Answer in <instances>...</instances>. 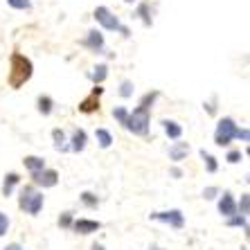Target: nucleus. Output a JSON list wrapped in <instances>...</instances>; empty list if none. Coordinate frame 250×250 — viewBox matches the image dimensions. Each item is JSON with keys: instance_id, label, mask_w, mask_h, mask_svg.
Segmentation results:
<instances>
[{"instance_id": "f257e3e1", "label": "nucleus", "mask_w": 250, "mask_h": 250, "mask_svg": "<svg viewBox=\"0 0 250 250\" xmlns=\"http://www.w3.org/2000/svg\"><path fill=\"white\" fill-rule=\"evenodd\" d=\"M32 77V61L23 54H12V72H9V83L12 88H21Z\"/></svg>"}, {"instance_id": "f03ea898", "label": "nucleus", "mask_w": 250, "mask_h": 250, "mask_svg": "<svg viewBox=\"0 0 250 250\" xmlns=\"http://www.w3.org/2000/svg\"><path fill=\"white\" fill-rule=\"evenodd\" d=\"M18 208L23 209V212H27V214L36 216L39 212H41L43 208V194L36 192L32 185H25L23 189H21V198H18Z\"/></svg>"}, {"instance_id": "7ed1b4c3", "label": "nucleus", "mask_w": 250, "mask_h": 250, "mask_svg": "<svg viewBox=\"0 0 250 250\" xmlns=\"http://www.w3.org/2000/svg\"><path fill=\"white\" fill-rule=\"evenodd\" d=\"M149 122H151V113L142 108V106H138L133 113H128L124 128H128L135 135H146L149 133Z\"/></svg>"}, {"instance_id": "20e7f679", "label": "nucleus", "mask_w": 250, "mask_h": 250, "mask_svg": "<svg viewBox=\"0 0 250 250\" xmlns=\"http://www.w3.org/2000/svg\"><path fill=\"white\" fill-rule=\"evenodd\" d=\"M237 131H239V126L234 124L232 117H223V120H219V124H216L214 142L219 146H228L234 138H237Z\"/></svg>"}, {"instance_id": "39448f33", "label": "nucleus", "mask_w": 250, "mask_h": 250, "mask_svg": "<svg viewBox=\"0 0 250 250\" xmlns=\"http://www.w3.org/2000/svg\"><path fill=\"white\" fill-rule=\"evenodd\" d=\"M95 21L104 29H111V32L117 29V32H122L124 36H128V27H124V25L117 21V16H113L108 7H97V9H95Z\"/></svg>"}, {"instance_id": "423d86ee", "label": "nucleus", "mask_w": 250, "mask_h": 250, "mask_svg": "<svg viewBox=\"0 0 250 250\" xmlns=\"http://www.w3.org/2000/svg\"><path fill=\"white\" fill-rule=\"evenodd\" d=\"M153 221H163L167 226L176 228V230H181L185 226V214H183L181 209H167V212H153L151 214Z\"/></svg>"}, {"instance_id": "0eeeda50", "label": "nucleus", "mask_w": 250, "mask_h": 250, "mask_svg": "<svg viewBox=\"0 0 250 250\" xmlns=\"http://www.w3.org/2000/svg\"><path fill=\"white\" fill-rule=\"evenodd\" d=\"M32 181H34V185H41V187H54L59 183V171H54V169H41V171L32 174Z\"/></svg>"}, {"instance_id": "6e6552de", "label": "nucleus", "mask_w": 250, "mask_h": 250, "mask_svg": "<svg viewBox=\"0 0 250 250\" xmlns=\"http://www.w3.org/2000/svg\"><path fill=\"white\" fill-rule=\"evenodd\" d=\"M99 228H102V223L93 221V219H77V221H72V230L79 234H93Z\"/></svg>"}, {"instance_id": "1a4fd4ad", "label": "nucleus", "mask_w": 250, "mask_h": 250, "mask_svg": "<svg viewBox=\"0 0 250 250\" xmlns=\"http://www.w3.org/2000/svg\"><path fill=\"white\" fill-rule=\"evenodd\" d=\"M219 212H221L226 219L237 214V203H234V198L230 192H223L221 194V201H219Z\"/></svg>"}, {"instance_id": "9d476101", "label": "nucleus", "mask_w": 250, "mask_h": 250, "mask_svg": "<svg viewBox=\"0 0 250 250\" xmlns=\"http://www.w3.org/2000/svg\"><path fill=\"white\" fill-rule=\"evenodd\" d=\"M104 93V88H99V86H95L93 88V95H90V97L88 99H83L82 104H79V111L82 113H93V111H97L99 108V95Z\"/></svg>"}, {"instance_id": "9b49d317", "label": "nucleus", "mask_w": 250, "mask_h": 250, "mask_svg": "<svg viewBox=\"0 0 250 250\" xmlns=\"http://www.w3.org/2000/svg\"><path fill=\"white\" fill-rule=\"evenodd\" d=\"M83 45L90 47L93 52L102 54V52H104V36H102V32H97V29L88 32V36H86V41H83Z\"/></svg>"}, {"instance_id": "f8f14e48", "label": "nucleus", "mask_w": 250, "mask_h": 250, "mask_svg": "<svg viewBox=\"0 0 250 250\" xmlns=\"http://www.w3.org/2000/svg\"><path fill=\"white\" fill-rule=\"evenodd\" d=\"M86 142H88V135L83 128H75V133H72V138H70V151H83L86 149Z\"/></svg>"}, {"instance_id": "ddd939ff", "label": "nucleus", "mask_w": 250, "mask_h": 250, "mask_svg": "<svg viewBox=\"0 0 250 250\" xmlns=\"http://www.w3.org/2000/svg\"><path fill=\"white\" fill-rule=\"evenodd\" d=\"M187 153H189V145H187V142H174V145L169 146V158H171L174 163H181Z\"/></svg>"}, {"instance_id": "4468645a", "label": "nucleus", "mask_w": 250, "mask_h": 250, "mask_svg": "<svg viewBox=\"0 0 250 250\" xmlns=\"http://www.w3.org/2000/svg\"><path fill=\"white\" fill-rule=\"evenodd\" d=\"M163 128H165V133H167L171 140H181L183 126L178 122H174V120H163Z\"/></svg>"}, {"instance_id": "2eb2a0df", "label": "nucleus", "mask_w": 250, "mask_h": 250, "mask_svg": "<svg viewBox=\"0 0 250 250\" xmlns=\"http://www.w3.org/2000/svg\"><path fill=\"white\" fill-rule=\"evenodd\" d=\"M21 183V176L18 174H7L5 176V181H2V196H12V192H14V187Z\"/></svg>"}, {"instance_id": "dca6fc26", "label": "nucleus", "mask_w": 250, "mask_h": 250, "mask_svg": "<svg viewBox=\"0 0 250 250\" xmlns=\"http://www.w3.org/2000/svg\"><path fill=\"white\" fill-rule=\"evenodd\" d=\"M23 163H25V167H27L32 174H34V171H41V169H45V160H43V158H39V156H27Z\"/></svg>"}, {"instance_id": "f3484780", "label": "nucleus", "mask_w": 250, "mask_h": 250, "mask_svg": "<svg viewBox=\"0 0 250 250\" xmlns=\"http://www.w3.org/2000/svg\"><path fill=\"white\" fill-rule=\"evenodd\" d=\"M95 138H97V142H99L102 149H108V146L113 145V135L108 133L106 128H97V131H95Z\"/></svg>"}, {"instance_id": "a211bd4d", "label": "nucleus", "mask_w": 250, "mask_h": 250, "mask_svg": "<svg viewBox=\"0 0 250 250\" xmlns=\"http://www.w3.org/2000/svg\"><path fill=\"white\" fill-rule=\"evenodd\" d=\"M52 138H54V146H57L59 151H68V149H70V146L65 145L68 140H65V133H63V131L54 128V131H52Z\"/></svg>"}, {"instance_id": "6ab92c4d", "label": "nucleus", "mask_w": 250, "mask_h": 250, "mask_svg": "<svg viewBox=\"0 0 250 250\" xmlns=\"http://www.w3.org/2000/svg\"><path fill=\"white\" fill-rule=\"evenodd\" d=\"M201 158H203V163H205V169H208L209 174H214L216 169H219V165H216V158L214 156H209L205 149H201Z\"/></svg>"}, {"instance_id": "aec40b11", "label": "nucleus", "mask_w": 250, "mask_h": 250, "mask_svg": "<svg viewBox=\"0 0 250 250\" xmlns=\"http://www.w3.org/2000/svg\"><path fill=\"white\" fill-rule=\"evenodd\" d=\"M52 106H54L52 97H47V95H41V97H39V111H41L43 115H50V113H52Z\"/></svg>"}, {"instance_id": "412c9836", "label": "nucleus", "mask_w": 250, "mask_h": 250, "mask_svg": "<svg viewBox=\"0 0 250 250\" xmlns=\"http://www.w3.org/2000/svg\"><path fill=\"white\" fill-rule=\"evenodd\" d=\"M106 75H108V68L106 65H97V68L93 70V75H90V79H93L95 83H102L106 79Z\"/></svg>"}, {"instance_id": "4be33fe9", "label": "nucleus", "mask_w": 250, "mask_h": 250, "mask_svg": "<svg viewBox=\"0 0 250 250\" xmlns=\"http://www.w3.org/2000/svg\"><path fill=\"white\" fill-rule=\"evenodd\" d=\"M248 209H250V194H241V201L237 205V214L241 212V216H248Z\"/></svg>"}, {"instance_id": "5701e85b", "label": "nucleus", "mask_w": 250, "mask_h": 250, "mask_svg": "<svg viewBox=\"0 0 250 250\" xmlns=\"http://www.w3.org/2000/svg\"><path fill=\"white\" fill-rule=\"evenodd\" d=\"M158 95H160V93H158V90H153V93H146L145 97L140 99V106L149 111V108H151V106H153V102H156V99H158Z\"/></svg>"}, {"instance_id": "b1692460", "label": "nucleus", "mask_w": 250, "mask_h": 250, "mask_svg": "<svg viewBox=\"0 0 250 250\" xmlns=\"http://www.w3.org/2000/svg\"><path fill=\"white\" fill-rule=\"evenodd\" d=\"M228 226H232V228H244V230H248V221H246V216L241 214H234L228 219Z\"/></svg>"}, {"instance_id": "393cba45", "label": "nucleus", "mask_w": 250, "mask_h": 250, "mask_svg": "<svg viewBox=\"0 0 250 250\" xmlns=\"http://www.w3.org/2000/svg\"><path fill=\"white\" fill-rule=\"evenodd\" d=\"M82 203L88 205V208H97V205H99V198L95 196L93 192H83L82 194Z\"/></svg>"}, {"instance_id": "a878e982", "label": "nucleus", "mask_w": 250, "mask_h": 250, "mask_svg": "<svg viewBox=\"0 0 250 250\" xmlns=\"http://www.w3.org/2000/svg\"><path fill=\"white\" fill-rule=\"evenodd\" d=\"M113 117L124 126V124H126V117H128V111L124 106H117V108H113Z\"/></svg>"}, {"instance_id": "bb28decb", "label": "nucleus", "mask_w": 250, "mask_h": 250, "mask_svg": "<svg viewBox=\"0 0 250 250\" xmlns=\"http://www.w3.org/2000/svg\"><path fill=\"white\" fill-rule=\"evenodd\" d=\"M138 16L145 21V25H151V16H149V5H146V2H142V5L138 7Z\"/></svg>"}, {"instance_id": "cd10ccee", "label": "nucleus", "mask_w": 250, "mask_h": 250, "mask_svg": "<svg viewBox=\"0 0 250 250\" xmlns=\"http://www.w3.org/2000/svg\"><path fill=\"white\" fill-rule=\"evenodd\" d=\"M72 221H75V219H72L70 212H63V214L59 216V226L61 228H72Z\"/></svg>"}, {"instance_id": "c85d7f7f", "label": "nucleus", "mask_w": 250, "mask_h": 250, "mask_svg": "<svg viewBox=\"0 0 250 250\" xmlns=\"http://www.w3.org/2000/svg\"><path fill=\"white\" fill-rule=\"evenodd\" d=\"M120 95H122V97H131V95H133V83H131V82H122Z\"/></svg>"}, {"instance_id": "c756f323", "label": "nucleus", "mask_w": 250, "mask_h": 250, "mask_svg": "<svg viewBox=\"0 0 250 250\" xmlns=\"http://www.w3.org/2000/svg\"><path fill=\"white\" fill-rule=\"evenodd\" d=\"M14 9H29V0H7Z\"/></svg>"}, {"instance_id": "7c9ffc66", "label": "nucleus", "mask_w": 250, "mask_h": 250, "mask_svg": "<svg viewBox=\"0 0 250 250\" xmlns=\"http://www.w3.org/2000/svg\"><path fill=\"white\" fill-rule=\"evenodd\" d=\"M7 228H9V219H7L5 212H0V237L7 232Z\"/></svg>"}, {"instance_id": "2f4dec72", "label": "nucleus", "mask_w": 250, "mask_h": 250, "mask_svg": "<svg viewBox=\"0 0 250 250\" xmlns=\"http://www.w3.org/2000/svg\"><path fill=\"white\" fill-rule=\"evenodd\" d=\"M216 194H219V187H205L203 198H208V201H212V198H216Z\"/></svg>"}, {"instance_id": "473e14b6", "label": "nucleus", "mask_w": 250, "mask_h": 250, "mask_svg": "<svg viewBox=\"0 0 250 250\" xmlns=\"http://www.w3.org/2000/svg\"><path fill=\"white\" fill-rule=\"evenodd\" d=\"M226 160H228L230 165H237L239 160H241V151H230V153H228Z\"/></svg>"}, {"instance_id": "72a5a7b5", "label": "nucleus", "mask_w": 250, "mask_h": 250, "mask_svg": "<svg viewBox=\"0 0 250 250\" xmlns=\"http://www.w3.org/2000/svg\"><path fill=\"white\" fill-rule=\"evenodd\" d=\"M2 250H23V246L21 244H9V246H5Z\"/></svg>"}, {"instance_id": "f704fd0d", "label": "nucleus", "mask_w": 250, "mask_h": 250, "mask_svg": "<svg viewBox=\"0 0 250 250\" xmlns=\"http://www.w3.org/2000/svg\"><path fill=\"white\" fill-rule=\"evenodd\" d=\"M171 176H174V178H181V176H183V171H181V169H178V167H174V169H171Z\"/></svg>"}, {"instance_id": "c9c22d12", "label": "nucleus", "mask_w": 250, "mask_h": 250, "mask_svg": "<svg viewBox=\"0 0 250 250\" xmlns=\"http://www.w3.org/2000/svg\"><path fill=\"white\" fill-rule=\"evenodd\" d=\"M93 250H104V246H97V244H95V246H93Z\"/></svg>"}, {"instance_id": "e433bc0d", "label": "nucleus", "mask_w": 250, "mask_h": 250, "mask_svg": "<svg viewBox=\"0 0 250 250\" xmlns=\"http://www.w3.org/2000/svg\"><path fill=\"white\" fill-rule=\"evenodd\" d=\"M151 250H160V248H151Z\"/></svg>"}, {"instance_id": "4c0bfd02", "label": "nucleus", "mask_w": 250, "mask_h": 250, "mask_svg": "<svg viewBox=\"0 0 250 250\" xmlns=\"http://www.w3.org/2000/svg\"><path fill=\"white\" fill-rule=\"evenodd\" d=\"M126 2H133V0H126Z\"/></svg>"}]
</instances>
